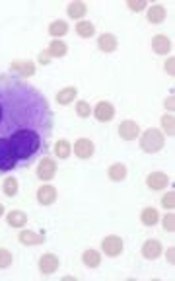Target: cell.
Segmentation results:
<instances>
[{
    "mask_svg": "<svg viewBox=\"0 0 175 281\" xmlns=\"http://www.w3.org/2000/svg\"><path fill=\"white\" fill-rule=\"evenodd\" d=\"M55 118L43 94L24 78L0 74V139L22 131L45 137L53 133Z\"/></svg>",
    "mask_w": 175,
    "mask_h": 281,
    "instance_id": "6da1fadb",
    "label": "cell"
},
{
    "mask_svg": "<svg viewBox=\"0 0 175 281\" xmlns=\"http://www.w3.org/2000/svg\"><path fill=\"white\" fill-rule=\"evenodd\" d=\"M49 137L35 131H22L8 139H0V174L24 168L41 156Z\"/></svg>",
    "mask_w": 175,
    "mask_h": 281,
    "instance_id": "7a4b0ae2",
    "label": "cell"
},
{
    "mask_svg": "<svg viewBox=\"0 0 175 281\" xmlns=\"http://www.w3.org/2000/svg\"><path fill=\"white\" fill-rule=\"evenodd\" d=\"M165 145V139H163V133L158 131V129H146L144 133L140 135V148L148 152V154H154V152H158L161 150Z\"/></svg>",
    "mask_w": 175,
    "mask_h": 281,
    "instance_id": "3957f363",
    "label": "cell"
},
{
    "mask_svg": "<svg viewBox=\"0 0 175 281\" xmlns=\"http://www.w3.org/2000/svg\"><path fill=\"white\" fill-rule=\"evenodd\" d=\"M55 176H57V162H55V158H51L47 154L37 164V178L43 182H51Z\"/></svg>",
    "mask_w": 175,
    "mask_h": 281,
    "instance_id": "277c9868",
    "label": "cell"
},
{
    "mask_svg": "<svg viewBox=\"0 0 175 281\" xmlns=\"http://www.w3.org/2000/svg\"><path fill=\"white\" fill-rule=\"evenodd\" d=\"M123 238L121 237H115V235H111V237H105L102 240V250L105 256H109V258H117L121 252H123Z\"/></svg>",
    "mask_w": 175,
    "mask_h": 281,
    "instance_id": "5b68a950",
    "label": "cell"
},
{
    "mask_svg": "<svg viewBox=\"0 0 175 281\" xmlns=\"http://www.w3.org/2000/svg\"><path fill=\"white\" fill-rule=\"evenodd\" d=\"M138 135H140V127H138L136 121H132V119H123V121L119 123V137H121L123 141H134Z\"/></svg>",
    "mask_w": 175,
    "mask_h": 281,
    "instance_id": "8992f818",
    "label": "cell"
},
{
    "mask_svg": "<svg viewBox=\"0 0 175 281\" xmlns=\"http://www.w3.org/2000/svg\"><path fill=\"white\" fill-rule=\"evenodd\" d=\"M92 114L96 116V119L98 121H102V123H109L111 119L115 118V107H113V104L111 102H98L96 104V107L92 109Z\"/></svg>",
    "mask_w": 175,
    "mask_h": 281,
    "instance_id": "52a82bcc",
    "label": "cell"
},
{
    "mask_svg": "<svg viewBox=\"0 0 175 281\" xmlns=\"http://www.w3.org/2000/svg\"><path fill=\"white\" fill-rule=\"evenodd\" d=\"M94 143L90 141V139H78L76 143H74V152H76V156L78 158H82V160H88V158H92L94 156Z\"/></svg>",
    "mask_w": 175,
    "mask_h": 281,
    "instance_id": "ba28073f",
    "label": "cell"
},
{
    "mask_svg": "<svg viewBox=\"0 0 175 281\" xmlns=\"http://www.w3.org/2000/svg\"><path fill=\"white\" fill-rule=\"evenodd\" d=\"M142 256H144L146 260H156V258H160L163 248H161V242L160 240H156V238H150V240H146L144 244H142Z\"/></svg>",
    "mask_w": 175,
    "mask_h": 281,
    "instance_id": "9c48e42d",
    "label": "cell"
},
{
    "mask_svg": "<svg viewBox=\"0 0 175 281\" xmlns=\"http://www.w3.org/2000/svg\"><path fill=\"white\" fill-rule=\"evenodd\" d=\"M60 266V262H58V258L55 254H43L41 256V260H39V271L43 273V275H51V273H55Z\"/></svg>",
    "mask_w": 175,
    "mask_h": 281,
    "instance_id": "30bf717a",
    "label": "cell"
},
{
    "mask_svg": "<svg viewBox=\"0 0 175 281\" xmlns=\"http://www.w3.org/2000/svg\"><path fill=\"white\" fill-rule=\"evenodd\" d=\"M167 184H169V178H167V174H163V172H152V174H148V178H146V186L150 190H154V192H160L163 188H167Z\"/></svg>",
    "mask_w": 175,
    "mask_h": 281,
    "instance_id": "8fae6325",
    "label": "cell"
},
{
    "mask_svg": "<svg viewBox=\"0 0 175 281\" xmlns=\"http://www.w3.org/2000/svg\"><path fill=\"white\" fill-rule=\"evenodd\" d=\"M37 201L41 205H53L57 201V188H53L51 184H43L37 190Z\"/></svg>",
    "mask_w": 175,
    "mask_h": 281,
    "instance_id": "7c38bea8",
    "label": "cell"
},
{
    "mask_svg": "<svg viewBox=\"0 0 175 281\" xmlns=\"http://www.w3.org/2000/svg\"><path fill=\"white\" fill-rule=\"evenodd\" d=\"M12 71L22 78H29L35 74V63L33 61H12Z\"/></svg>",
    "mask_w": 175,
    "mask_h": 281,
    "instance_id": "4fadbf2b",
    "label": "cell"
},
{
    "mask_svg": "<svg viewBox=\"0 0 175 281\" xmlns=\"http://www.w3.org/2000/svg\"><path fill=\"white\" fill-rule=\"evenodd\" d=\"M18 240L24 246H37V244H43L45 242V235L43 233H37V231H22L18 235Z\"/></svg>",
    "mask_w": 175,
    "mask_h": 281,
    "instance_id": "5bb4252c",
    "label": "cell"
},
{
    "mask_svg": "<svg viewBox=\"0 0 175 281\" xmlns=\"http://www.w3.org/2000/svg\"><path fill=\"white\" fill-rule=\"evenodd\" d=\"M152 49H154L156 55H165V53H169V51H171V41H169V37L163 35V33L154 35V37H152Z\"/></svg>",
    "mask_w": 175,
    "mask_h": 281,
    "instance_id": "9a60e30c",
    "label": "cell"
},
{
    "mask_svg": "<svg viewBox=\"0 0 175 281\" xmlns=\"http://www.w3.org/2000/svg\"><path fill=\"white\" fill-rule=\"evenodd\" d=\"M117 45H119V41H117V37L113 33H102L98 37V47L103 53H113L117 49Z\"/></svg>",
    "mask_w": 175,
    "mask_h": 281,
    "instance_id": "2e32d148",
    "label": "cell"
},
{
    "mask_svg": "<svg viewBox=\"0 0 175 281\" xmlns=\"http://www.w3.org/2000/svg\"><path fill=\"white\" fill-rule=\"evenodd\" d=\"M165 16H167V12H165V8L161 4L148 6V10H146V18H148L150 24H161L165 20Z\"/></svg>",
    "mask_w": 175,
    "mask_h": 281,
    "instance_id": "e0dca14e",
    "label": "cell"
},
{
    "mask_svg": "<svg viewBox=\"0 0 175 281\" xmlns=\"http://www.w3.org/2000/svg\"><path fill=\"white\" fill-rule=\"evenodd\" d=\"M45 53H47L49 57H57V59H60V57H64V55L68 53V45L64 43L62 39H53V41L49 43Z\"/></svg>",
    "mask_w": 175,
    "mask_h": 281,
    "instance_id": "ac0fdd59",
    "label": "cell"
},
{
    "mask_svg": "<svg viewBox=\"0 0 175 281\" xmlns=\"http://www.w3.org/2000/svg\"><path fill=\"white\" fill-rule=\"evenodd\" d=\"M107 176L111 182H123L125 178L129 176V170H127V166L121 162H115L111 164L109 168H107Z\"/></svg>",
    "mask_w": 175,
    "mask_h": 281,
    "instance_id": "d6986e66",
    "label": "cell"
},
{
    "mask_svg": "<svg viewBox=\"0 0 175 281\" xmlns=\"http://www.w3.org/2000/svg\"><path fill=\"white\" fill-rule=\"evenodd\" d=\"M6 221H8L10 227H14V229H22V227L28 224V215L24 211H20V209H14V211H10L6 215Z\"/></svg>",
    "mask_w": 175,
    "mask_h": 281,
    "instance_id": "ffe728a7",
    "label": "cell"
},
{
    "mask_svg": "<svg viewBox=\"0 0 175 281\" xmlns=\"http://www.w3.org/2000/svg\"><path fill=\"white\" fill-rule=\"evenodd\" d=\"M88 12V6L82 2V0H74L68 4V8H66V14L70 16L72 20H80V18H84Z\"/></svg>",
    "mask_w": 175,
    "mask_h": 281,
    "instance_id": "44dd1931",
    "label": "cell"
},
{
    "mask_svg": "<svg viewBox=\"0 0 175 281\" xmlns=\"http://www.w3.org/2000/svg\"><path fill=\"white\" fill-rule=\"evenodd\" d=\"M82 262H84V266H88V267H98L102 264V254L96 250V248H88V250H84V254H82Z\"/></svg>",
    "mask_w": 175,
    "mask_h": 281,
    "instance_id": "7402d4cb",
    "label": "cell"
},
{
    "mask_svg": "<svg viewBox=\"0 0 175 281\" xmlns=\"http://www.w3.org/2000/svg\"><path fill=\"white\" fill-rule=\"evenodd\" d=\"M140 221H142V224H146V227H156V222L160 221V213H158V209L144 207L142 209V213H140Z\"/></svg>",
    "mask_w": 175,
    "mask_h": 281,
    "instance_id": "603a6c76",
    "label": "cell"
},
{
    "mask_svg": "<svg viewBox=\"0 0 175 281\" xmlns=\"http://www.w3.org/2000/svg\"><path fill=\"white\" fill-rule=\"evenodd\" d=\"M76 96H78V90L74 88V86H66V88H62L57 94V102L60 105H68L70 102L76 100Z\"/></svg>",
    "mask_w": 175,
    "mask_h": 281,
    "instance_id": "cb8c5ba5",
    "label": "cell"
},
{
    "mask_svg": "<svg viewBox=\"0 0 175 281\" xmlns=\"http://www.w3.org/2000/svg\"><path fill=\"white\" fill-rule=\"evenodd\" d=\"M47 31L57 39V37H62V35H66L68 33V24L64 22V20H55V22H51L49 24V28Z\"/></svg>",
    "mask_w": 175,
    "mask_h": 281,
    "instance_id": "d4e9b609",
    "label": "cell"
},
{
    "mask_svg": "<svg viewBox=\"0 0 175 281\" xmlns=\"http://www.w3.org/2000/svg\"><path fill=\"white\" fill-rule=\"evenodd\" d=\"M76 33H78L80 37H94L96 26H94L92 22H88V20H82V22L76 24Z\"/></svg>",
    "mask_w": 175,
    "mask_h": 281,
    "instance_id": "484cf974",
    "label": "cell"
},
{
    "mask_svg": "<svg viewBox=\"0 0 175 281\" xmlns=\"http://www.w3.org/2000/svg\"><path fill=\"white\" fill-rule=\"evenodd\" d=\"M18 190H20V184H18V180H16V178L8 176L4 182H2V192H4V195L14 197L16 193H18Z\"/></svg>",
    "mask_w": 175,
    "mask_h": 281,
    "instance_id": "4316f807",
    "label": "cell"
},
{
    "mask_svg": "<svg viewBox=\"0 0 175 281\" xmlns=\"http://www.w3.org/2000/svg\"><path fill=\"white\" fill-rule=\"evenodd\" d=\"M70 152H72V147H70V143L66 141V139H60L57 141V145H55V154H57L58 158H68L70 156Z\"/></svg>",
    "mask_w": 175,
    "mask_h": 281,
    "instance_id": "83f0119b",
    "label": "cell"
},
{
    "mask_svg": "<svg viewBox=\"0 0 175 281\" xmlns=\"http://www.w3.org/2000/svg\"><path fill=\"white\" fill-rule=\"evenodd\" d=\"M161 129H163V133H167V135H171V137H173V133H175L173 114H165V116L161 118Z\"/></svg>",
    "mask_w": 175,
    "mask_h": 281,
    "instance_id": "f1b7e54d",
    "label": "cell"
},
{
    "mask_svg": "<svg viewBox=\"0 0 175 281\" xmlns=\"http://www.w3.org/2000/svg\"><path fill=\"white\" fill-rule=\"evenodd\" d=\"M92 109H94V107L88 104V102H84V100L76 104V114H78V118H82V119L90 118V116H92Z\"/></svg>",
    "mask_w": 175,
    "mask_h": 281,
    "instance_id": "f546056e",
    "label": "cell"
},
{
    "mask_svg": "<svg viewBox=\"0 0 175 281\" xmlns=\"http://www.w3.org/2000/svg\"><path fill=\"white\" fill-rule=\"evenodd\" d=\"M12 266V252L8 248H0V269Z\"/></svg>",
    "mask_w": 175,
    "mask_h": 281,
    "instance_id": "4dcf8cb0",
    "label": "cell"
},
{
    "mask_svg": "<svg viewBox=\"0 0 175 281\" xmlns=\"http://www.w3.org/2000/svg\"><path fill=\"white\" fill-rule=\"evenodd\" d=\"M127 6H129V10H132V12H142V10L148 8V2L146 0H129Z\"/></svg>",
    "mask_w": 175,
    "mask_h": 281,
    "instance_id": "1f68e13d",
    "label": "cell"
},
{
    "mask_svg": "<svg viewBox=\"0 0 175 281\" xmlns=\"http://www.w3.org/2000/svg\"><path fill=\"white\" fill-rule=\"evenodd\" d=\"M161 205H163V209H171L173 211V207H175V193H173V190L171 192H167L163 197H161Z\"/></svg>",
    "mask_w": 175,
    "mask_h": 281,
    "instance_id": "d6a6232c",
    "label": "cell"
},
{
    "mask_svg": "<svg viewBox=\"0 0 175 281\" xmlns=\"http://www.w3.org/2000/svg\"><path fill=\"white\" fill-rule=\"evenodd\" d=\"M161 221H163V229H165L167 233H173V231H175V217H173V213H167V215H165V217H163Z\"/></svg>",
    "mask_w": 175,
    "mask_h": 281,
    "instance_id": "836d02e7",
    "label": "cell"
},
{
    "mask_svg": "<svg viewBox=\"0 0 175 281\" xmlns=\"http://www.w3.org/2000/svg\"><path fill=\"white\" fill-rule=\"evenodd\" d=\"M163 69H165V73L169 74V76H173L175 74V59L173 57L165 59V63H163Z\"/></svg>",
    "mask_w": 175,
    "mask_h": 281,
    "instance_id": "e575fe53",
    "label": "cell"
},
{
    "mask_svg": "<svg viewBox=\"0 0 175 281\" xmlns=\"http://www.w3.org/2000/svg\"><path fill=\"white\" fill-rule=\"evenodd\" d=\"M165 258H167V262H169V264L173 266V262H175V248H173V246L165 250Z\"/></svg>",
    "mask_w": 175,
    "mask_h": 281,
    "instance_id": "d590c367",
    "label": "cell"
},
{
    "mask_svg": "<svg viewBox=\"0 0 175 281\" xmlns=\"http://www.w3.org/2000/svg\"><path fill=\"white\" fill-rule=\"evenodd\" d=\"M173 107H175V102H173V94H171V96L165 98V109H169L173 114Z\"/></svg>",
    "mask_w": 175,
    "mask_h": 281,
    "instance_id": "8d00e7d4",
    "label": "cell"
},
{
    "mask_svg": "<svg viewBox=\"0 0 175 281\" xmlns=\"http://www.w3.org/2000/svg\"><path fill=\"white\" fill-rule=\"evenodd\" d=\"M49 59H51V57H49V55H47V53H41V55H39V61H41V65H49Z\"/></svg>",
    "mask_w": 175,
    "mask_h": 281,
    "instance_id": "74e56055",
    "label": "cell"
},
{
    "mask_svg": "<svg viewBox=\"0 0 175 281\" xmlns=\"http://www.w3.org/2000/svg\"><path fill=\"white\" fill-rule=\"evenodd\" d=\"M2 215H4V205L0 203V217H2Z\"/></svg>",
    "mask_w": 175,
    "mask_h": 281,
    "instance_id": "f35d334b",
    "label": "cell"
}]
</instances>
